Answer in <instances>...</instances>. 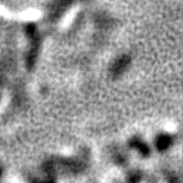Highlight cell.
Returning <instances> with one entry per match:
<instances>
[{
    "label": "cell",
    "instance_id": "6da1fadb",
    "mask_svg": "<svg viewBox=\"0 0 183 183\" xmlns=\"http://www.w3.org/2000/svg\"><path fill=\"white\" fill-rule=\"evenodd\" d=\"M129 64V58L126 56L121 57L114 64L112 67V73L115 76H118L124 72V70L128 67Z\"/></svg>",
    "mask_w": 183,
    "mask_h": 183
},
{
    "label": "cell",
    "instance_id": "7a4b0ae2",
    "mask_svg": "<svg viewBox=\"0 0 183 183\" xmlns=\"http://www.w3.org/2000/svg\"><path fill=\"white\" fill-rule=\"evenodd\" d=\"M171 142V139L169 136L167 135H163L160 136L159 138L156 141V146L159 150H164L169 147L170 144Z\"/></svg>",
    "mask_w": 183,
    "mask_h": 183
},
{
    "label": "cell",
    "instance_id": "3957f363",
    "mask_svg": "<svg viewBox=\"0 0 183 183\" xmlns=\"http://www.w3.org/2000/svg\"><path fill=\"white\" fill-rule=\"evenodd\" d=\"M130 145H131V146L138 148V151L140 152L142 155H146L149 152L148 147L146 146V144H144L143 142H141L140 140H139V139H137V138L132 139V140L130 141Z\"/></svg>",
    "mask_w": 183,
    "mask_h": 183
},
{
    "label": "cell",
    "instance_id": "277c9868",
    "mask_svg": "<svg viewBox=\"0 0 183 183\" xmlns=\"http://www.w3.org/2000/svg\"><path fill=\"white\" fill-rule=\"evenodd\" d=\"M26 31H27V34L29 35V36L33 37L34 34H35V27H34V25H32V24L29 25L28 27L26 28Z\"/></svg>",
    "mask_w": 183,
    "mask_h": 183
}]
</instances>
